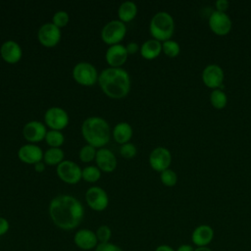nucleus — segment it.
I'll list each match as a JSON object with an SVG mask.
<instances>
[{
	"instance_id": "423d86ee",
	"label": "nucleus",
	"mask_w": 251,
	"mask_h": 251,
	"mask_svg": "<svg viewBox=\"0 0 251 251\" xmlns=\"http://www.w3.org/2000/svg\"><path fill=\"white\" fill-rule=\"evenodd\" d=\"M126 32V27L122 21H111L104 25L101 30V37L104 42L114 45L119 44V42L125 37Z\"/></svg>"
},
{
	"instance_id": "c9c22d12",
	"label": "nucleus",
	"mask_w": 251,
	"mask_h": 251,
	"mask_svg": "<svg viewBox=\"0 0 251 251\" xmlns=\"http://www.w3.org/2000/svg\"><path fill=\"white\" fill-rule=\"evenodd\" d=\"M9 228H10L9 222L5 218L0 217V236L6 234L9 230Z\"/></svg>"
},
{
	"instance_id": "f8f14e48",
	"label": "nucleus",
	"mask_w": 251,
	"mask_h": 251,
	"mask_svg": "<svg viewBox=\"0 0 251 251\" xmlns=\"http://www.w3.org/2000/svg\"><path fill=\"white\" fill-rule=\"evenodd\" d=\"M45 123L54 130H61L67 126L69 116L67 112L60 107L49 108L44 115Z\"/></svg>"
},
{
	"instance_id": "72a5a7b5",
	"label": "nucleus",
	"mask_w": 251,
	"mask_h": 251,
	"mask_svg": "<svg viewBox=\"0 0 251 251\" xmlns=\"http://www.w3.org/2000/svg\"><path fill=\"white\" fill-rule=\"evenodd\" d=\"M94 251H124L123 248L115 243L106 242V243H99Z\"/></svg>"
},
{
	"instance_id": "5701e85b",
	"label": "nucleus",
	"mask_w": 251,
	"mask_h": 251,
	"mask_svg": "<svg viewBox=\"0 0 251 251\" xmlns=\"http://www.w3.org/2000/svg\"><path fill=\"white\" fill-rule=\"evenodd\" d=\"M137 7L132 1H125L119 7V18L122 22H129L136 16Z\"/></svg>"
},
{
	"instance_id": "c756f323",
	"label": "nucleus",
	"mask_w": 251,
	"mask_h": 251,
	"mask_svg": "<svg viewBox=\"0 0 251 251\" xmlns=\"http://www.w3.org/2000/svg\"><path fill=\"white\" fill-rule=\"evenodd\" d=\"M95 233H96V236H97V239H98L99 243L110 242V239L112 237V230L108 226H106V225L100 226L96 229Z\"/></svg>"
},
{
	"instance_id": "4c0bfd02",
	"label": "nucleus",
	"mask_w": 251,
	"mask_h": 251,
	"mask_svg": "<svg viewBox=\"0 0 251 251\" xmlns=\"http://www.w3.org/2000/svg\"><path fill=\"white\" fill-rule=\"evenodd\" d=\"M195 247H193L191 244H187V243H183L180 244L176 251H194Z\"/></svg>"
},
{
	"instance_id": "39448f33",
	"label": "nucleus",
	"mask_w": 251,
	"mask_h": 251,
	"mask_svg": "<svg viewBox=\"0 0 251 251\" xmlns=\"http://www.w3.org/2000/svg\"><path fill=\"white\" fill-rule=\"evenodd\" d=\"M208 25L213 33L224 36L229 33L232 27V22L226 13L214 11L208 18Z\"/></svg>"
},
{
	"instance_id": "e433bc0d",
	"label": "nucleus",
	"mask_w": 251,
	"mask_h": 251,
	"mask_svg": "<svg viewBox=\"0 0 251 251\" xmlns=\"http://www.w3.org/2000/svg\"><path fill=\"white\" fill-rule=\"evenodd\" d=\"M126 52L127 54L131 55V54H134L137 52V50L139 49V46L136 42H129L126 46Z\"/></svg>"
},
{
	"instance_id": "58836bf2",
	"label": "nucleus",
	"mask_w": 251,
	"mask_h": 251,
	"mask_svg": "<svg viewBox=\"0 0 251 251\" xmlns=\"http://www.w3.org/2000/svg\"><path fill=\"white\" fill-rule=\"evenodd\" d=\"M154 251H176V250L168 244H161V245H158Z\"/></svg>"
},
{
	"instance_id": "2f4dec72",
	"label": "nucleus",
	"mask_w": 251,
	"mask_h": 251,
	"mask_svg": "<svg viewBox=\"0 0 251 251\" xmlns=\"http://www.w3.org/2000/svg\"><path fill=\"white\" fill-rule=\"evenodd\" d=\"M69 22V15L66 11H58L53 16V24L59 28L65 26Z\"/></svg>"
},
{
	"instance_id": "4be33fe9",
	"label": "nucleus",
	"mask_w": 251,
	"mask_h": 251,
	"mask_svg": "<svg viewBox=\"0 0 251 251\" xmlns=\"http://www.w3.org/2000/svg\"><path fill=\"white\" fill-rule=\"evenodd\" d=\"M113 135L115 140L118 143H121V144L127 143V141H129V139L132 136V128L130 125L126 122L119 123L114 127Z\"/></svg>"
},
{
	"instance_id": "393cba45",
	"label": "nucleus",
	"mask_w": 251,
	"mask_h": 251,
	"mask_svg": "<svg viewBox=\"0 0 251 251\" xmlns=\"http://www.w3.org/2000/svg\"><path fill=\"white\" fill-rule=\"evenodd\" d=\"M44 162L48 165H59L63 162L64 159V152L59 147H51L47 149L43 155Z\"/></svg>"
},
{
	"instance_id": "a878e982",
	"label": "nucleus",
	"mask_w": 251,
	"mask_h": 251,
	"mask_svg": "<svg viewBox=\"0 0 251 251\" xmlns=\"http://www.w3.org/2000/svg\"><path fill=\"white\" fill-rule=\"evenodd\" d=\"M162 51L165 53L166 56L170 58H176L180 53V46L176 41L169 39L162 43Z\"/></svg>"
},
{
	"instance_id": "20e7f679",
	"label": "nucleus",
	"mask_w": 251,
	"mask_h": 251,
	"mask_svg": "<svg viewBox=\"0 0 251 251\" xmlns=\"http://www.w3.org/2000/svg\"><path fill=\"white\" fill-rule=\"evenodd\" d=\"M149 30L153 38L160 42L171 39L175 31V22L171 14L164 11L156 13L151 19Z\"/></svg>"
},
{
	"instance_id": "ea45409f",
	"label": "nucleus",
	"mask_w": 251,
	"mask_h": 251,
	"mask_svg": "<svg viewBox=\"0 0 251 251\" xmlns=\"http://www.w3.org/2000/svg\"><path fill=\"white\" fill-rule=\"evenodd\" d=\"M34 169H35V171H36V172L40 173V172H43V171H44L45 166H44V164H43V163L38 162V163H36V164L34 165Z\"/></svg>"
},
{
	"instance_id": "f3484780",
	"label": "nucleus",
	"mask_w": 251,
	"mask_h": 251,
	"mask_svg": "<svg viewBox=\"0 0 251 251\" xmlns=\"http://www.w3.org/2000/svg\"><path fill=\"white\" fill-rule=\"evenodd\" d=\"M127 52L124 45H111L106 51V61L112 68H120L127 59Z\"/></svg>"
},
{
	"instance_id": "f03ea898",
	"label": "nucleus",
	"mask_w": 251,
	"mask_h": 251,
	"mask_svg": "<svg viewBox=\"0 0 251 251\" xmlns=\"http://www.w3.org/2000/svg\"><path fill=\"white\" fill-rule=\"evenodd\" d=\"M98 81L104 93L112 98L126 96L130 88L129 75L122 68L104 69L98 76Z\"/></svg>"
},
{
	"instance_id": "6ab92c4d",
	"label": "nucleus",
	"mask_w": 251,
	"mask_h": 251,
	"mask_svg": "<svg viewBox=\"0 0 251 251\" xmlns=\"http://www.w3.org/2000/svg\"><path fill=\"white\" fill-rule=\"evenodd\" d=\"M95 160L98 168L107 173L114 171L117 167V159L114 153L106 148H101L96 152Z\"/></svg>"
},
{
	"instance_id": "a19ab883",
	"label": "nucleus",
	"mask_w": 251,
	"mask_h": 251,
	"mask_svg": "<svg viewBox=\"0 0 251 251\" xmlns=\"http://www.w3.org/2000/svg\"><path fill=\"white\" fill-rule=\"evenodd\" d=\"M194 251H213L210 247L205 246V247H195Z\"/></svg>"
},
{
	"instance_id": "f704fd0d",
	"label": "nucleus",
	"mask_w": 251,
	"mask_h": 251,
	"mask_svg": "<svg viewBox=\"0 0 251 251\" xmlns=\"http://www.w3.org/2000/svg\"><path fill=\"white\" fill-rule=\"evenodd\" d=\"M229 7V2L227 0H217L215 2L216 11L226 13Z\"/></svg>"
},
{
	"instance_id": "412c9836",
	"label": "nucleus",
	"mask_w": 251,
	"mask_h": 251,
	"mask_svg": "<svg viewBox=\"0 0 251 251\" xmlns=\"http://www.w3.org/2000/svg\"><path fill=\"white\" fill-rule=\"evenodd\" d=\"M162 52V43L156 39L146 40L140 47V54L147 60L157 58Z\"/></svg>"
},
{
	"instance_id": "9b49d317",
	"label": "nucleus",
	"mask_w": 251,
	"mask_h": 251,
	"mask_svg": "<svg viewBox=\"0 0 251 251\" xmlns=\"http://www.w3.org/2000/svg\"><path fill=\"white\" fill-rule=\"evenodd\" d=\"M85 200L87 205L94 211H103L107 208L109 198L106 191L99 187L93 186L87 189L85 193Z\"/></svg>"
},
{
	"instance_id": "a211bd4d",
	"label": "nucleus",
	"mask_w": 251,
	"mask_h": 251,
	"mask_svg": "<svg viewBox=\"0 0 251 251\" xmlns=\"http://www.w3.org/2000/svg\"><path fill=\"white\" fill-rule=\"evenodd\" d=\"M18 157L25 163L35 165L43 158V152L41 148L35 144H25L19 149Z\"/></svg>"
},
{
	"instance_id": "aec40b11",
	"label": "nucleus",
	"mask_w": 251,
	"mask_h": 251,
	"mask_svg": "<svg viewBox=\"0 0 251 251\" xmlns=\"http://www.w3.org/2000/svg\"><path fill=\"white\" fill-rule=\"evenodd\" d=\"M0 53L2 58L7 63H17L22 57V48L21 46L13 40L5 41L0 49Z\"/></svg>"
},
{
	"instance_id": "9d476101",
	"label": "nucleus",
	"mask_w": 251,
	"mask_h": 251,
	"mask_svg": "<svg viewBox=\"0 0 251 251\" xmlns=\"http://www.w3.org/2000/svg\"><path fill=\"white\" fill-rule=\"evenodd\" d=\"M172 163V154L169 149L163 146L154 148L149 155V164L151 168L159 173L169 169Z\"/></svg>"
},
{
	"instance_id": "f257e3e1",
	"label": "nucleus",
	"mask_w": 251,
	"mask_h": 251,
	"mask_svg": "<svg viewBox=\"0 0 251 251\" xmlns=\"http://www.w3.org/2000/svg\"><path fill=\"white\" fill-rule=\"evenodd\" d=\"M48 210L54 225L64 230H72L77 227L84 216V208L80 201L67 194L54 197Z\"/></svg>"
},
{
	"instance_id": "cd10ccee",
	"label": "nucleus",
	"mask_w": 251,
	"mask_h": 251,
	"mask_svg": "<svg viewBox=\"0 0 251 251\" xmlns=\"http://www.w3.org/2000/svg\"><path fill=\"white\" fill-rule=\"evenodd\" d=\"M160 179L162 183L168 187L175 186L177 182V176L174 170H171L170 168L163 171L160 175Z\"/></svg>"
},
{
	"instance_id": "c85d7f7f",
	"label": "nucleus",
	"mask_w": 251,
	"mask_h": 251,
	"mask_svg": "<svg viewBox=\"0 0 251 251\" xmlns=\"http://www.w3.org/2000/svg\"><path fill=\"white\" fill-rule=\"evenodd\" d=\"M101 176L100 170L95 166H88L82 170V177L88 182H95Z\"/></svg>"
},
{
	"instance_id": "b1692460",
	"label": "nucleus",
	"mask_w": 251,
	"mask_h": 251,
	"mask_svg": "<svg viewBox=\"0 0 251 251\" xmlns=\"http://www.w3.org/2000/svg\"><path fill=\"white\" fill-rule=\"evenodd\" d=\"M210 103L217 110L224 109L227 104V96L226 92L221 88L212 90L210 93Z\"/></svg>"
},
{
	"instance_id": "473e14b6",
	"label": "nucleus",
	"mask_w": 251,
	"mask_h": 251,
	"mask_svg": "<svg viewBox=\"0 0 251 251\" xmlns=\"http://www.w3.org/2000/svg\"><path fill=\"white\" fill-rule=\"evenodd\" d=\"M120 152L121 154L126 158V159H130V158H133L136 154V147L134 146V144L132 143H125L122 145L121 149H120Z\"/></svg>"
},
{
	"instance_id": "bb28decb",
	"label": "nucleus",
	"mask_w": 251,
	"mask_h": 251,
	"mask_svg": "<svg viewBox=\"0 0 251 251\" xmlns=\"http://www.w3.org/2000/svg\"><path fill=\"white\" fill-rule=\"evenodd\" d=\"M64 135L60 130H50L46 133L45 140L51 147H59L64 142Z\"/></svg>"
},
{
	"instance_id": "1a4fd4ad",
	"label": "nucleus",
	"mask_w": 251,
	"mask_h": 251,
	"mask_svg": "<svg viewBox=\"0 0 251 251\" xmlns=\"http://www.w3.org/2000/svg\"><path fill=\"white\" fill-rule=\"evenodd\" d=\"M57 175L67 183H76L82 177V170L73 161H63L57 166Z\"/></svg>"
},
{
	"instance_id": "ddd939ff",
	"label": "nucleus",
	"mask_w": 251,
	"mask_h": 251,
	"mask_svg": "<svg viewBox=\"0 0 251 251\" xmlns=\"http://www.w3.org/2000/svg\"><path fill=\"white\" fill-rule=\"evenodd\" d=\"M61 38V30L53 23H46L38 30V39L46 47L55 46Z\"/></svg>"
},
{
	"instance_id": "2eb2a0df",
	"label": "nucleus",
	"mask_w": 251,
	"mask_h": 251,
	"mask_svg": "<svg viewBox=\"0 0 251 251\" xmlns=\"http://www.w3.org/2000/svg\"><path fill=\"white\" fill-rule=\"evenodd\" d=\"M214 228L206 224L197 226L191 232V241L196 247L208 246L214 239Z\"/></svg>"
},
{
	"instance_id": "dca6fc26",
	"label": "nucleus",
	"mask_w": 251,
	"mask_h": 251,
	"mask_svg": "<svg viewBox=\"0 0 251 251\" xmlns=\"http://www.w3.org/2000/svg\"><path fill=\"white\" fill-rule=\"evenodd\" d=\"M23 133L27 141L38 142L45 138L47 131L45 126L41 122L31 121L25 125Z\"/></svg>"
},
{
	"instance_id": "7c9ffc66",
	"label": "nucleus",
	"mask_w": 251,
	"mask_h": 251,
	"mask_svg": "<svg viewBox=\"0 0 251 251\" xmlns=\"http://www.w3.org/2000/svg\"><path fill=\"white\" fill-rule=\"evenodd\" d=\"M96 150H95V147L87 144L85 146H83L80 151H79V159L82 161V162H90L92 161L95 156H96Z\"/></svg>"
},
{
	"instance_id": "7ed1b4c3",
	"label": "nucleus",
	"mask_w": 251,
	"mask_h": 251,
	"mask_svg": "<svg viewBox=\"0 0 251 251\" xmlns=\"http://www.w3.org/2000/svg\"><path fill=\"white\" fill-rule=\"evenodd\" d=\"M81 133L93 147H102L110 140L109 124L100 117L87 118L81 126Z\"/></svg>"
},
{
	"instance_id": "4468645a",
	"label": "nucleus",
	"mask_w": 251,
	"mask_h": 251,
	"mask_svg": "<svg viewBox=\"0 0 251 251\" xmlns=\"http://www.w3.org/2000/svg\"><path fill=\"white\" fill-rule=\"evenodd\" d=\"M74 242L81 250L88 251L95 249L99 244L95 231L88 228L78 229L74 236Z\"/></svg>"
},
{
	"instance_id": "6e6552de",
	"label": "nucleus",
	"mask_w": 251,
	"mask_h": 251,
	"mask_svg": "<svg viewBox=\"0 0 251 251\" xmlns=\"http://www.w3.org/2000/svg\"><path fill=\"white\" fill-rule=\"evenodd\" d=\"M201 78L203 83L211 89H218L223 86L225 73L223 69L217 64H210L207 65L201 74Z\"/></svg>"
},
{
	"instance_id": "0eeeda50",
	"label": "nucleus",
	"mask_w": 251,
	"mask_h": 251,
	"mask_svg": "<svg viewBox=\"0 0 251 251\" xmlns=\"http://www.w3.org/2000/svg\"><path fill=\"white\" fill-rule=\"evenodd\" d=\"M73 76L78 83L86 86L93 85L98 79L96 69L87 62L77 63L73 69Z\"/></svg>"
}]
</instances>
